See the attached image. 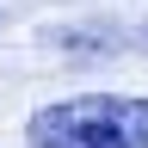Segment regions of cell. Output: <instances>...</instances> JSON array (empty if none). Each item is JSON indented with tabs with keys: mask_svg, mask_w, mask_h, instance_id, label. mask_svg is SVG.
Listing matches in <instances>:
<instances>
[{
	"mask_svg": "<svg viewBox=\"0 0 148 148\" xmlns=\"http://www.w3.org/2000/svg\"><path fill=\"white\" fill-rule=\"evenodd\" d=\"M31 148H148V99L136 92H74L37 105L25 123Z\"/></svg>",
	"mask_w": 148,
	"mask_h": 148,
	"instance_id": "cell-1",
	"label": "cell"
},
{
	"mask_svg": "<svg viewBox=\"0 0 148 148\" xmlns=\"http://www.w3.org/2000/svg\"><path fill=\"white\" fill-rule=\"evenodd\" d=\"M142 49H148V31H142Z\"/></svg>",
	"mask_w": 148,
	"mask_h": 148,
	"instance_id": "cell-2",
	"label": "cell"
}]
</instances>
